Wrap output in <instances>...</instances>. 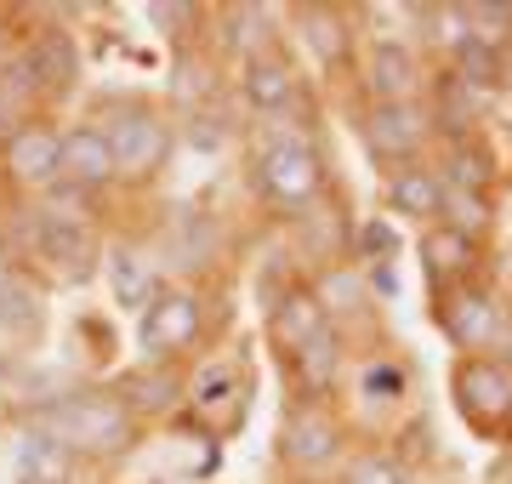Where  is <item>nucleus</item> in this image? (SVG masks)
I'll use <instances>...</instances> for the list:
<instances>
[{"label": "nucleus", "instance_id": "f257e3e1", "mask_svg": "<svg viewBox=\"0 0 512 484\" xmlns=\"http://www.w3.org/2000/svg\"><path fill=\"white\" fill-rule=\"evenodd\" d=\"M245 183H251V200L262 217H274L285 228L296 217H308L330 194V160L319 149L313 120L245 131Z\"/></svg>", "mask_w": 512, "mask_h": 484}, {"label": "nucleus", "instance_id": "f03ea898", "mask_svg": "<svg viewBox=\"0 0 512 484\" xmlns=\"http://www.w3.org/2000/svg\"><path fill=\"white\" fill-rule=\"evenodd\" d=\"M35 422L86 467H120L148 439L109 388H63Z\"/></svg>", "mask_w": 512, "mask_h": 484}, {"label": "nucleus", "instance_id": "7ed1b4c3", "mask_svg": "<svg viewBox=\"0 0 512 484\" xmlns=\"http://www.w3.org/2000/svg\"><path fill=\"white\" fill-rule=\"evenodd\" d=\"M86 114L109 137L120 188L160 183L165 166H171V154H177V120L165 114V103H154L143 92H126V97H103V109H86Z\"/></svg>", "mask_w": 512, "mask_h": 484}, {"label": "nucleus", "instance_id": "20e7f679", "mask_svg": "<svg viewBox=\"0 0 512 484\" xmlns=\"http://www.w3.org/2000/svg\"><path fill=\"white\" fill-rule=\"evenodd\" d=\"M222 331L217 285H165L160 297L137 314V354L154 365H194Z\"/></svg>", "mask_w": 512, "mask_h": 484}, {"label": "nucleus", "instance_id": "39448f33", "mask_svg": "<svg viewBox=\"0 0 512 484\" xmlns=\"http://www.w3.org/2000/svg\"><path fill=\"white\" fill-rule=\"evenodd\" d=\"M228 103H234L239 126L262 131V126H296V120H313L308 114V75H302V57L279 40L268 52H256L251 63H239L234 80H228Z\"/></svg>", "mask_w": 512, "mask_h": 484}, {"label": "nucleus", "instance_id": "423d86ee", "mask_svg": "<svg viewBox=\"0 0 512 484\" xmlns=\"http://www.w3.org/2000/svg\"><path fill=\"white\" fill-rule=\"evenodd\" d=\"M353 450H359V439H353V422L342 416V405H285L279 462H285L291 484H336Z\"/></svg>", "mask_w": 512, "mask_h": 484}, {"label": "nucleus", "instance_id": "0eeeda50", "mask_svg": "<svg viewBox=\"0 0 512 484\" xmlns=\"http://www.w3.org/2000/svg\"><path fill=\"white\" fill-rule=\"evenodd\" d=\"M154 245V257H160L165 280L177 285H211L217 280L222 257H228V223H222L217 211H205V205H171L160 217V228L148 234Z\"/></svg>", "mask_w": 512, "mask_h": 484}, {"label": "nucleus", "instance_id": "6e6552de", "mask_svg": "<svg viewBox=\"0 0 512 484\" xmlns=\"http://www.w3.org/2000/svg\"><path fill=\"white\" fill-rule=\"evenodd\" d=\"M35 12L40 18L18 35L12 52H18V63L29 69V80H35L40 109H57V103H69L80 75H86V52H80V35H74L63 18H52L46 6H35Z\"/></svg>", "mask_w": 512, "mask_h": 484}, {"label": "nucleus", "instance_id": "1a4fd4ad", "mask_svg": "<svg viewBox=\"0 0 512 484\" xmlns=\"http://www.w3.org/2000/svg\"><path fill=\"white\" fill-rule=\"evenodd\" d=\"M359 143L365 154L387 171H404V166H421L427 149H439V131H433V114L427 103H359Z\"/></svg>", "mask_w": 512, "mask_h": 484}, {"label": "nucleus", "instance_id": "9d476101", "mask_svg": "<svg viewBox=\"0 0 512 484\" xmlns=\"http://www.w3.org/2000/svg\"><path fill=\"white\" fill-rule=\"evenodd\" d=\"M57 177H63V126L52 109H40L0 143V188L6 200H40Z\"/></svg>", "mask_w": 512, "mask_h": 484}, {"label": "nucleus", "instance_id": "9b49d317", "mask_svg": "<svg viewBox=\"0 0 512 484\" xmlns=\"http://www.w3.org/2000/svg\"><path fill=\"white\" fill-rule=\"evenodd\" d=\"M251 410V371L234 354H205L188 365V416H200V433L211 439H234L239 416Z\"/></svg>", "mask_w": 512, "mask_h": 484}, {"label": "nucleus", "instance_id": "f8f14e48", "mask_svg": "<svg viewBox=\"0 0 512 484\" xmlns=\"http://www.w3.org/2000/svg\"><path fill=\"white\" fill-rule=\"evenodd\" d=\"M456 410L467 428H478L484 439L512 433V365L495 354H461L456 376H450Z\"/></svg>", "mask_w": 512, "mask_h": 484}, {"label": "nucleus", "instance_id": "ddd939ff", "mask_svg": "<svg viewBox=\"0 0 512 484\" xmlns=\"http://www.w3.org/2000/svg\"><path fill=\"white\" fill-rule=\"evenodd\" d=\"M279 365H285V405H336V393L348 382L353 348L336 325H325L302 348H291Z\"/></svg>", "mask_w": 512, "mask_h": 484}, {"label": "nucleus", "instance_id": "4468645a", "mask_svg": "<svg viewBox=\"0 0 512 484\" xmlns=\"http://www.w3.org/2000/svg\"><path fill=\"white\" fill-rule=\"evenodd\" d=\"M46 336H52V291L29 268L6 262L0 268V342H6V359H35L46 348Z\"/></svg>", "mask_w": 512, "mask_h": 484}, {"label": "nucleus", "instance_id": "2eb2a0df", "mask_svg": "<svg viewBox=\"0 0 512 484\" xmlns=\"http://www.w3.org/2000/svg\"><path fill=\"white\" fill-rule=\"evenodd\" d=\"M103 388L126 405V416L137 422V428H160V422H171V416H183L188 410V365H154V359H143V365H126V371H114Z\"/></svg>", "mask_w": 512, "mask_h": 484}, {"label": "nucleus", "instance_id": "dca6fc26", "mask_svg": "<svg viewBox=\"0 0 512 484\" xmlns=\"http://www.w3.org/2000/svg\"><path fill=\"white\" fill-rule=\"evenodd\" d=\"M353 69H359L365 103H421V97H427V75H433V69L421 63V46L393 40V35L359 46Z\"/></svg>", "mask_w": 512, "mask_h": 484}, {"label": "nucleus", "instance_id": "f3484780", "mask_svg": "<svg viewBox=\"0 0 512 484\" xmlns=\"http://www.w3.org/2000/svg\"><path fill=\"white\" fill-rule=\"evenodd\" d=\"M285 40V23H279V6H245V0H234V6H211V18H205V52L217 57L222 69L228 63H251L256 52H268V46H279Z\"/></svg>", "mask_w": 512, "mask_h": 484}, {"label": "nucleus", "instance_id": "a211bd4d", "mask_svg": "<svg viewBox=\"0 0 512 484\" xmlns=\"http://www.w3.org/2000/svg\"><path fill=\"white\" fill-rule=\"evenodd\" d=\"M433 319H439V331L456 342L461 354H490L495 342H501V331H507L501 302H495L478 280H461V285L433 291Z\"/></svg>", "mask_w": 512, "mask_h": 484}, {"label": "nucleus", "instance_id": "6ab92c4d", "mask_svg": "<svg viewBox=\"0 0 512 484\" xmlns=\"http://www.w3.org/2000/svg\"><path fill=\"white\" fill-rule=\"evenodd\" d=\"M103 280H109L114 308H126V314H143L148 302L171 285L160 257H154V245H148V234H109V245H103Z\"/></svg>", "mask_w": 512, "mask_h": 484}, {"label": "nucleus", "instance_id": "aec40b11", "mask_svg": "<svg viewBox=\"0 0 512 484\" xmlns=\"http://www.w3.org/2000/svg\"><path fill=\"white\" fill-rule=\"evenodd\" d=\"M160 103H165V114H171V120H188V114L228 103V69L205 52V40H200V46H188V52H171Z\"/></svg>", "mask_w": 512, "mask_h": 484}, {"label": "nucleus", "instance_id": "412c9836", "mask_svg": "<svg viewBox=\"0 0 512 484\" xmlns=\"http://www.w3.org/2000/svg\"><path fill=\"white\" fill-rule=\"evenodd\" d=\"M57 183L80 188V194H92V200H103V205L120 194L109 137H103V126H97L92 114H74L69 126H63V177H57Z\"/></svg>", "mask_w": 512, "mask_h": 484}, {"label": "nucleus", "instance_id": "4be33fe9", "mask_svg": "<svg viewBox=\"0 0 512 484\" xmlns=\"http://www.w3.org/2000/svg\"><path fill=\"white\" fill-rule=\"evenodd\" d=\"M342 388H348L365 410L393 416V410L410 405V393H416V371H410V359H404V354H393V348H376V342H370L365 354H353L348 382H342Z\"/></svg>", "mask_w": 512, "mask_h": 484}, {"label": "nucleus", "instance_id": "5701e85b", "mask_svg": "<svg viewBox=\"0 0 512 484\" xmlns=\"http://www.w3.org/2000/svg\"><path fill=\"white\" fill-rule=\"evenodd\" d=\"M291 40L296 52L319 63V69H348L359 57V35H353L348 6H291Z\"/></svg>", "mask_w": 512, "mask_h": 484}, {"label": "nucleus", "instance_id": "b1692460", "mask_svg": "<svg viewBox=\"0 0 512 484\" xmlns=\"http://www.w3.org/2000/svg\"><path fill=\"white\" fill-rule=\"evenodd\" d=\"M348 240H353V217H348V205H342V194L330 188L308 217L291 223V257L302 262V280H308L313 268L348 262Z\"/></svg>", "mask_w": 512, "mask_h": 484}, {"label": "nucleus", "instance_id": "393cba45", "mask_svg": "<svg viewBox=\"0 0 512 484\" xmlns=\"http://www.w3.org/2000/svg\"><path fill=\"white\" fill-rule=\"evenodd\" d=\"M262 325H268V342H274V354L285 359L291 348H302L308 336H319L330 325L319 314V302H313L308 280H291V285H274V291H262Z\"/></svg>", "mask_w": 512, "mask_h": 484}, {"label": "nucleus", "instance_id": "a878e982", "mask_svg": "<svg viewBox=\"0 0 512 484\" xmlns=\"http://www.w3.org/2000/svg\"><path fill=\"white\" fill-rule=\"evenodd\" d=\"M308 291H313V302H319V314H325L342 336H348L353 325H370V314H376V297L365 291V274H359L353 262L313 268V274H308Z\"/></svg>", "mask_w": 512, "mask_h": 484}, {"label": "nucleus", "instance_id": "bb28decb", "mask_svg": "<svg viewBox=\"0 0 512 484\" xmlns=\"http://www.w3.org/2000/svg\"><path fill=\"white\" fill-rule=\"evenodd\" d=\"M382 200H387V211H393V217L433 228L444 217L450 188H444V177H439V166H433V160H421V166L387 171V177H382Z\"/></svg>", "mask_w": 512, "mask_h": 484}, {"label": "nucleus", "instance_id": "cd10ccee", "mask_svg": "<svg viewBox=\"0 0 512 484\" xmlns=\"http://www.w3.org/2000/svg\"><path fill=\"white\" fill-rule=\"evenodd\" d=\"M80 467L86 462H74L40 422H18V439H12V473H18V484H80Z\"/></svg>", "mask_w": 512, "mask_h": 484}, {"label": "nucleus", "instance_id": "c85d7f7f", "mask_svg": "<svg viewBox=\"0 0 512 484\" xmlns=\"http://www.w3.org/2000/svg\"><path fill=\"white\" fill-rule=\"evenodd\" d=\"M421 268H427L433 291L473 280V268H478V240H467V234H456V228L433 223L427 234H421Z\"/></svg>", "mask_w": 512, "mask_h": 484}, {"label": "nucleus", "instance_id": "c756f323", "mask_svg": "<svg viewBox=\"0 0 512 484\" xmlns=\"http://www.w3.org/2000/svg\"><path fill=\"white\" fill-rule=\"evenodd\" d=\"M439 177L450 194H490L495 188V154L478 143V137H461V143H439Z\"/></svg>", "mask_w": 512, "mask_h": 484}, {"label": "nucleus", "instance_id": "7c9ffc66", "mask_svg": "<svg viewBox=\"0 0 512 484\" xmlns=\"http://www.w3.org/2000/svg\"><path fill=\"white\" fill-rule=\"evenodd\" d=\"M239 137H245V126H239L234 103H217V109H200L188 120H177V149H188V154H228V149H239Z\"/></svg>", "mask_w": 512, "mask_h": 484}, {"label": "nucleus", "instance_id": "2f4dec72", "mask_svg": "<svg viewBox=\"0 0 512 484\" xmlns=\"http://www.w3.org/2000/svg\"><path fill=\"white\" fill-rule=\"evenodd\" d=\"M143 12H148V29H154L171 52L200 46L205 18H211V6H200V0H154V6H143Z\"/></svg>", "mask_w": 512, "mask_h": 484}, {"label": "nucleus", "instance_id": "473e14b6", "mask_svg": "<svg viewBox=\"0 0 512 484\" xmlns=\"http://www.w3.org/2000/svg\"><path fill=\"white\" fill-rule=\"evenodd\" d=\"M29 114H40V92H35V80H29V69L18 63V52L6 46V52H0V143H6Z\"/></svg>", "mask_w": 512, "mask_h": 484}, {"label": "nucleus", "instance_id": "72a5a7b5", "mask_svg": "<svg viewBox=\"0 0 512 484\" xmlns=\"http://www.w3.org/2000/svg\"><path fill=\"white\" fill-rule=\"evenodd\" d=\"M410 456H399L393 445H359L348 456V467L336 473V484H416V473H410Z\"/></svg>", "mask_w": 512, "mask_h": 484}, {"label": "nucleus", "instance_id": "f704fd0d", "mask_svg": "<svg viewBox=\"0 0 512 484\" xmlns=\"http://www.w3.org/2000/svg\"><path fill=\"white\" fill-rule=\"evenodd\" d=\"M404 251V234L393 217H359L353 223V240H348V262L353 268H370V262H399Z\"/></svg>", "mask_w": 512, "mask_h": 484}, {"label": "nucleus", "instance_id": "c9c22d12", "mask_svg": "<svg viewBox=\"0 0 512 484\" xmlns=\"http://www.w3.org/2000/svg\"><path fill=\"white\" fill-rule=\"evenodd\" d=\"M490 194H450L444 200V228H456V234H467V240H484L490 234Z\"/></svg>", "mask_w": 512, "mask_h": 484}, {"label": "nucleus", "instance_id": "e433bc0d", "mask_svg": "<svg viewBox=\"0 0 512 484\" xmlns=\"http://www.w3.org/2000/svg\"><path fill=\"white\" fill-rule=\"evenodd\" d=\"M365 274V291L376 302H393L399 297V262H370V268H359Z\"/></svg>", "mask_w": 512, "mask_h": 484}, {"label": "nucleus", "instance_id": "4c0bfd02", "mask_svg": "<svg viewBox=\"0 0 512 484\" xmlns=\"http://www.w3.org/2000/svg\"><path fill=\"white\" fill-rule=\"evenodd\" d=\"M501 86L512 92V46H507V69H501Z\"/></svg>", "mask_w": 512, "mask_h": 484}]
</instances>
